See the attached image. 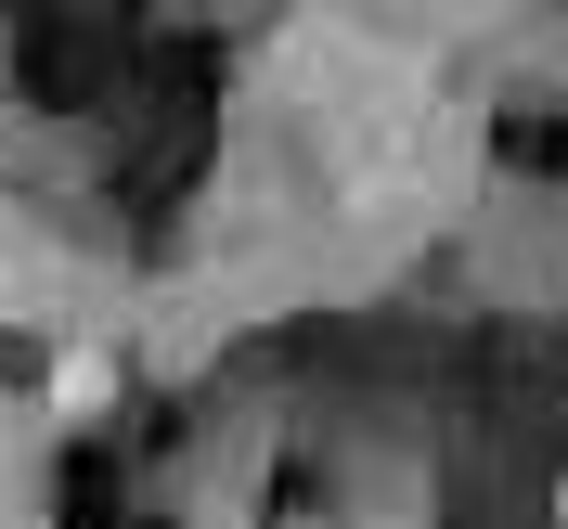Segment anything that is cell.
Returning <instances> with one entry per match:
<instances>
[{
    "label": "cell",
    "instance_id": "obj_1",
    "mask_svg": "<svg viewBox=\"0 0 568 529\" xmlns=\"http://www.w3.org/2000/svg\"><path fill=\"white\" fill-rule=\"evenodd\" d=\"M52 400H65V414L116 400V362H104V349H65V362H52Z\"/></svg>",
    "mask_w": 568,
    "mask_h": 529
},
{
    "label": "cell",
    "instance_id": "obj_2",
    "mask_svg": "<svg viewBox=\"0 0 568 529\" xmlns=\"http://www.w3.org/2000/svg\"><path fill=\"white\" fill-rule=\"evenodd\" d=\"M556 517H568V491H556Z\"/></svg>",
    "mask_w": 568,
    "mask_h": 529
}]
</instances>
